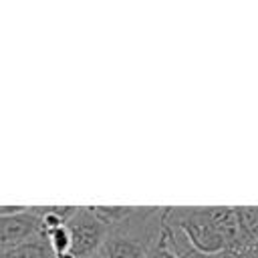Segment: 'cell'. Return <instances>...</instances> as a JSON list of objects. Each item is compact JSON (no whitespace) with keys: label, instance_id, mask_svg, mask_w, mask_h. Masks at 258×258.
Wrapping results in <instances>:
<instances>
[{"label":"cell","instance_id":"cell-4","mask_svg":"<svg viewBox=\"0 0 258 258\" xmlns=\"http://www.w3.org/2000/svg\"><path fill=\"white\" fill-rule=\"evenodd\" d=\"M42 222L40 216L32 212V208H26L24 212L0 216V248H8L26 240H32L36 236H42Z\"/></svg>","mask_w":258,"mask_h":258},{"label":"cell","instance_id":"cell-1","mask_svg":"<svg viewBox=\"0 0 258 258\" xmlns=\"http://www.w3.org/2000/svg\"><path fill=\"white\" fill-rule=\"evenodd\" d=\"M165 222V208H135V212L109 230L97 252L99 258H147L157 244Z\"/></svg>","mask_w":258,"mask_h":258},{"label":"cell","instance_id":"cell-6","mask_svg":"<svg viewBox=\"0 0 258 258\" xmlns=\"http://www.w3.org/2000/svg\"><path fill=\"white\" fill-rule=\"evenodd\" d=\"M93 212L111 230V228L119 226L121 222H125L135 212V208H131V206H93Z\"/></svg>","mask_w":258,"mask_h":258},{"label":"cell","instance_id":"cell-2","mask_svg":"<svg viewBox=\"0 0 258 258\" xmlns=\"http://www.w3.org/2000/svg\"><path fill=\"white\" fill-rule=\"evenodd\" d=\"M167 218L185 234L198 254L214 258L226 252L228 244L216 208H167Z\"/></svg>","mask_w":258,"mask_h":258},{"label":"cell","instance_id":"cell-9","mask_svg":"<svg viewBox=\"0 0 258 258\" xmlns=\"http://www.w3.org/2000/svg\"><path fill=\"white\" fill-rule=\"evenodd\" d=\"M91 258H99V256H91Z\"/></svg>","mask_w":258,"mask_h":258},{"label":"cell","instance_id":"cell-8","mask_svg":"<svg viewBox=\"0 0 258 258\" xmlns=\"http://www.w3.org/2000/svg\"><path fill=\"white\" fill-rule=\"evenodd\" d=\"M161 236V234H159ZM147 258H179L171 248H167L161 240H157V244L151 248V252H149V256Z\"/></svg>","mask_w":258,"mask_h":258},{"label":"cell","instance_id":"cell-3","mask_svg":"<svg viewBox=\"0 0 258 258\" xmlns=\"http://www.w3.org/2000/svg\"><path fill=\"white\" fill-rule=\"evenodd\" d=\"M67 226L73 236V254L77 258L97 256V252L109 236V228L95 216L93 208L87 206H79L77 214L69 220Z\"/></svg>","mask_w":258,"mask_h":258},{"label":"cell","instance_id":"cell-5","mask_svg":"<svg viewBox=\"0 0 258 258\" xmlns=\"http://www.w3.org/2000/svg\"><path fill=\"white\" fill-rule=\"evenodd\" d=\"M0 258H54V252L46 240V234H42L8 248H0Z\"/></svg>","mask_w":258,"mask_h":258},{"label":"cell","instance_id":"cell-7","mask_svg":"<svg viewBox=\"0 0 258 258\" xmlns=\"http://www.w3.org/2000/svg\"><path fill=\"white\" fill-rule=\"evenodd\" d=\"M46 240H48L54 256L73 252V236H71V230H69L67 224L64 226H58L54 230H48L46 232Z\"/></svg>","mask_w":258,"mask_h":258}]
</instances>
